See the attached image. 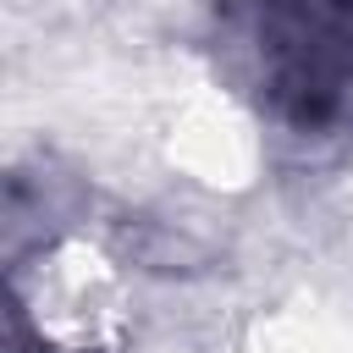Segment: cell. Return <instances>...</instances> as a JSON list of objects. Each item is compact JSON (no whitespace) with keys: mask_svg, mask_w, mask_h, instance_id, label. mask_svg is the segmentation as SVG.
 <instances>
[{"mask_svg":"<svg viewBox=\"0 0 353 353\" xmlns=\"http://www.w3.org/2000/svg\"><path fill=\"white\" fill-rule=\"evenodd\" d=\"M265 88L298 127H320L353 88V0H254Z\"/></svg>","mask_w":353,"mask_h":353,"instance_id":"1","label":"cell"}]
</instances>
